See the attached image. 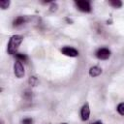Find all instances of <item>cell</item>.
I'll list each match as a JSON object with an SVG mask.
<instances>
[{
  "label": "cell",
  "instance_id": "10",
  "mask_svg": "<svg viewBox=\"0 0 124 124\" xmlns=\"http://www.w3.org/2000/svg\"><path fill=\"white\" fill-rule=\"evenodd\" d=\"M10 4H11V2H10L9 0H1V1H0V7H1L2 10L8 9L9 6H10Z\"/></svg>",
  "mask_w": 124,
  "mask_h": 124
},
{
  "label": "cell",
  "instance_id": "2",
  "mask_svg": "<svg viewBox=\"0 0 124 124\" xmlns=\"http://www.w3.org/2000/svg\"><path fill=\"white\" fill-rule=\"evenodd\" d=\"M14 74L17 78H21L24 77V67L22 65V62L19 60H16L14 64Z\"/></svg>",
  "mask_w": 124,
  "mask_h": 124
},
{
  "label": "cell",
  "instance_id": "4",
  "mask_svg": "<svg viewBox=\"0 0 124 124\" xmlns=\"http://www.w3.org/2000/svg\"><path fill=\"white\" fill-rule=\"evenodd\" d=\"M110 56V50L107 47H101L96 51V57L101 60H107Z\"/></svg>",
  "mask_w": 124,
  "mask_h": 124
},
{
  "label": "cell",
  "instance_id": "13",
  "mask_svg": "<svg viewBox=\"0 0 124 124\" xmlns=\"http://www.w3.org/2000/svg\"><path fill=\"white\" fill-rule=\"evenodd\" d=\"M116 110H117V112H118L119 114L124 115V103L118 104V106H117V108H116Z\"/></svg>",
  "mask_w": 124,
  "mask_h": 124
},
{
  "label": "cell",
  "instance_id": "3",
  "mask_svg": "<svg viewBox=\"0 0 124 124\" xmlns=\"http://www.w3.org/2000/svg\"><path fill=\"white\" fill-rule=\"evenodd\" d=\"M76 5H77V8L80 12L89 13L91 11V6H90V3L88 1H85V0H78V1H76Z\"/></svg>",
  "mask_w": 124,
  "mask_h": 124
},
{
  "label": "cell",
  "instance_id": "9",
  "mask_svg": "<svg viewBox=\"0 0 124 124\" xmlns=\"http://www.w3.org/2000/svg\"><path fill=\"white\" fill-rule=\"evenodd\" d=\"M15 56L16 57V60H19V61H21V62H27V60H28L27 55H26V54H23V53L17 52Z\"/></svg>",
  "mask_w": 124,
  "mask_h": 124
},
{
  "label": "cell",
  "instance_id": "6",
  "mask_svg": "<svg viewBox=\"0 0 124 124\" xmlns=\"http://www.w3.org/2000/svg\"><path fill=\"white\" fill-rule=\"evenodd\" d=\"M80 117L82 121H87L90 117V108H89V104L85 103L81 109H80Z\"/></svg>",
  "mask_w": 124,
  "mask_h": 124
},
{
  "label": "cell",
  "instance_id": "17",
  "mask_svg": "<svg viewBox=\"0 0 124 124\" xmlns=\"http://www.w3.org/2000/svg\"><path fill=\"white\" fill-rule=\"evenodd\" d=\"M66 20L71 24V23H73V21H72V19H70V18H68V17H66Z\"/></svg>",
  "mask_w": 124,
  "mask_h": 124
},
{
  "label": "cell",
  "instance_id": "15",
  "mask_svg": "<svg viewBox=\"0 0 124 124\" xmlns=\"http://www.w3.org/2000/svg\"><path fill=\"white\" fill-rule=\"evenodd\" d=\"M57 8H58V5L56 3H51L50 5V12H56L57 11Z\"/></svg>",
  "mask_w": 124,
  "mask_h": 124
},
{
  "label": "cell",
  "instance_id": "11",
  "mask_svg": "<svg viewBox=\"0 0 124 124\" xmlns=\"http://www.w3.org/2000/svg\"><path fill=\"white\" fill-rule=\"evenodd\" d=\"M28 82H29V84H30L31 86H36V85L38 84L39 80H38V78H37L35 76H32V77H30V78H29Z\"/></svg>",
  "mask_w": 124,
  "mask_h": 124
},
{
  "label": "cell",
  "instance_id": "7",
  "mask_svg": "<svg viewBox=\"0 0 124 124\" xmlns=\"http://www.w3.org/2000/svg\"><path fill=\"white\" fill-rule=\"evenodd\" d=\"M102 74V69L98 66H93L89 69V76L92 78H96Z\"/></svg>",
  "mask_w": 124,
  "mask_h": 124
},
{
  "label": "cell",
  "instance_id": "8",
  "mask_svg": "<svg viewBox=\"0 0 124 124\" xmlns=\"http://www.w3.org/2000/svg\"><path fill=\"white\" fill-rule=\"evenodd\" d=\"M25 20H26V18H25L24 16H16V17L14 19V21H13V25H14L15 27L20 26V25H22V24L25 22Z\"/></svg>",
  "mask_w": 124,
  "mask_h": 124
},
{
  "label": "cell",
  "instance_id": "5",
  "mask_svg": "<svg viewBox=\"0 0 124 124\" xmlns=\"http://www.w3.org/2000/svg\"><path fill=\"white\" fill-rule=\"evenodd\" d=\"M61 52L69 57H77L78 55V49L72 47V46H64L61 48Z\"/></svg>",
  "mask_w": 124,
  "mask_h": 124
},
{
  "label": "cell",
  "instance_id": "12",
  "mask_svg": "<svg viewBox=\"0 0 124 124\" xmlns=\"http://www.w3.org/2000/svg\"><path fill=\"white\" fill-rule=\"evenodd\" d=\"M109 4L113 8H120L122 6V2L119 0H111V1H109Z\"/></svg>",
  "mask_w": 124,
  "mask_h": 124
},
{
  "label": "cell",
  "instance_id": "14",
  "mask_svg": "<svg viewBox=\"0 0 124 124\" xmlns=\"http://www.w3.org/2000/svg\"><path fill=\"white\" fill-rule=\"evenodd\" d=\"M33 123V119L31 117H25L22 119V124H32Z\"/></svg>",
  "mask_w": 124,
  "mask_h": 124
},
{
  "label": "cell",
  "instance_id": "16",
  "mask_svg": "<svg viewBox=\"0 0 124 124\" xmlns=\"http://www.w3.org/2000/svg\"><path fill=\"white\" fill-rule=\"evenodd\" d=\"M91 124H104V123H103L102 121H99V120H98V121H95V122H92Z\"/></svg>",
  "mask_w": 124,
  "mask_h": 124
},
{
  "label": "cell",
  "instance_id": "1",
  "mask_svg": "<svg viewBox=\"0 0 124 124\" xmlns=\"http://www.w3.org/2000/svg\"><path fill=\"white\" fill-rule=\"evenodd\" d=\"M22 41H23V37L21 35H17V34L13 35L10 38L9 43H8V47H7L8 53L11 54V55H16L17 53L18 46H20Z\"/></svg>",
  "mask_w": 124,
  "mask_h": 124
},
{
  "label": "cell",
  "instance_id": "18",
  "mask_svg": "<svg viewBox=\"0 0 124 124\" xmlns=\"http://www.w3.org/2000/svg\"><path fill=\"white\" fill-rule=\"evenodd\" d=\"M61 124H67V123H61Z\"/></svg>",
  "mask_w": 124,
  "mask_h": 124
}]
</instances>
